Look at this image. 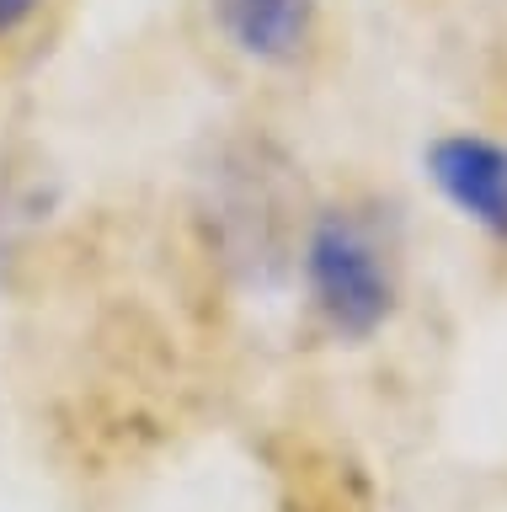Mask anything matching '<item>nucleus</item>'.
Segmentation results:
<instances>
[{"label": "nucleus", "instance_id": "3", "mask_svg": "<svg viewBox=\"0 0 507 512\" xmlns=\"http://www.w3.org/2000/svg\"><path fill=\"white\" fill-rule=\"evenodd\" d=\"M427 176L465 224L507 246V150L481 134H443L427 144Z\"/></svg>", "mask_w": 507, "mask_h": 512}, {"label": "nucleus", "instance_id": "2", "mask_svg": "<svg viewBox=\"0 0 507 512\" xmlns=\"http://www.w3.org/2000/svg\"><path fill=\"white\" fill-rule=\"evenodd\" d=\"M283 160L262 144H235L219 155V166L209 171V219L214 240L225 251V262L241 272H278L283 246L294 240L299 219L283 187Z\"/></svg>", "mask_w": 507, "mask_h": 512}, {"label": "nucleus", "instance_id": "1", "mask_svg": "<svg viewBox=\"0 0 507 512\" xmlns=\"http://www.w3.org/2000/svg\"><path fill=\"white\" fill-rule=\"evenodd\" d=\"M299 267H305L315 315L337 342H369L374 331L390 326L395 299H401L395 251L358 208L315 214L299 240Z\"/></svg>", "mask_w": 507, "mask_h": 512}, {"label": "nucleus", "instance_id": "5", "mask_svg": "<svg viewBox=\"0 0 507 512\" xmlns=\"http://www.w3.org/2000/svg\"><path fill=\"white\" fill-rule=\"evenodd\" d=\"M43 11V0H0V38H11V32H22L33 16Z\"/></svg>", "mask_w": 507, "mask_h": 512}, {"label": "nucleus", "instance_id": "4", "mask_svg": "<svg viewBox=\"0 0 507 512\" xmlns=\"http://www.w3.org/2000/svg\"><path fill=\"white\" fill-rule=\"evenodd\" d=\"M209 16L241 59L294 64L310 43L315 0H209Z\"/></svg>", "mask_w": 507, "mask_h": 512}]
</instances>
